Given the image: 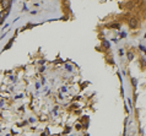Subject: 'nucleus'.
<instances>
[{
	"mask_svg": "<svg viewBox=\"0 0 146 136\" xmlns=\"http://www.w3.org/2000/svg\"><path fill=\"white\" fill-rule=\"evenodd\" d=\"M128 25H129L130 28H136L138 27V20L135 17H131L129 21H128Z\"/></svg>",
	"mask_w": 146,
	"mask_h": 136,
	"instance_id": "f257e3e1",
	"label": "nucleus"
},
{
	"mask_svg": "<svg viewBox=\"0 0 146 136\" xmlns=\"http://www.w3.org/2000/svg\"><path fill=\"white\" fill-rule=\"evenodd\" d=\"M10 4H11L10 0H3L1 1V10H6L10 6Z\"/></svg>",
	"mask_w": 146,
	"mask_h": 136,
	"instance_id": "f03ea898",
	"label": "nucleus"
},
{
	"mask_svg": "<svg viewBox=\"0 0 146 136\" xmlns=\"http://www.w3.org/2000/svg\"><path fill=\"white\" fill-rule=\"evenodd\" d=\"M126 56H128V60H133L134 59V54L131 52H128L126 53Z\"/></svg>",
	"mask_w": 146,
	"mask_h": 136,
	"instance_id": "7ed1b4c3",
	"label": "nucleus"
},
{
	"mask_svg": "<svg viewBox=\"0 0 146 136\" xmlns=\"http://www.w3.org/2000/svg\"><path fill=\"white\" fill-rule=\"evenodd\" d=\"M108 27H109V28H117V30H118V28L120 27V25H119V23H111Z\"/></svg>",
	"mask_w": 146,
	"mask_h": 136,
	"instance_id": "20e7f679",
	"label": "nucleus"
},
{
	"mask_svg": "<svg viewBox=\"0 0 146 136\" xmlns=\"http://www.w3.org/2000/svg\"><path fill=\"white\" fill-rule=\"evenodd\" d=\"M102 44H103V47H104V48H107V49L109 48V42H107V41H103V42H102Z\"/></svg>",
	"mask_w": 146,
	"mask_h": 136,
	"instance_id": "39448f33",
	"label": "nucleus"
},
{
	"mask_svg": "<svg viewBox=\"0 0 146 136\" xmlns=\"http://www.w3.org/2000/svg\"><path fill=\"white\" fill-rule=\"evenodd\" d=\"M131 83H133V86H134V87H136V85H138L136 79H131Z\"/></svg>",
	"mask_w": 146,
	"mask_h": 136,
	"instance_id": "423d86ee",
	"label": "nucleus"
},
{
	"mask_svg": "<svg viewBox=\"0 0 146 136\" xmlns=\"http://www.w3.org/2000/svg\"><path fill=\"white\" fill-rule=\"evenodd\" d=\"M75 129H76V130H81V129H82V125H81V124H76V125H75Z\"/></svg>",
	"mask_w": 146,
	"mask_h": 136,
	"instance_id": "0eeeda50",
	"label": "nucleus"
},
{
	"mask_svg": "<svg viewBox=\"0 0 146 136\" xmlns=\"http://www.w3.org/2000/svg\"><path fill=\"white\" fill-rule=\"evenodd\" d=\"M70 130H71V128H70V126H66V128H65V131H64V134H68V132H70Z\"/></svg>",
	"mask_w": 146,
	"mask_h": 136,
	"instance_id": "6e6552de",
	"label": "nucleus"
},
{
	"mask_svg": "<svg viewBox=\"0 0 146 136\" xmlns=\"http://www.w3.org/2000/svg\"><path fill=\"white\" fill-rule=\"evenodd\" d=\"M139 48H140V49H141V50H142V52H144V53H145V54H146V48H145V47H144V45H140V47H139Z\"/></svg>",
	"mask_w": 146,
	"mask_h": 136,
	"instance_id": "1a4fd4ad",
	"label": "nucleus"
},
{
	"mask_svg": "<svg viewBox=\"0 0 146 136\" xmlns=\"http://www.w3.org/2000/svg\"><path fill=\"white\" fill-rule=\"evenodd\" d=\"M65 68H66V70L71 71V66H70V65H65Z\"/></svg>",
	"mask_w": 146,
	"mask_h": 136,
	"instance_id": "9d476101",
	"label": "nucleus"
},
{
	"mask_svg": "<svg viewBox=\"0 0 146 136\" xmlns=\"http://www.w3.org/2000/svg\"><path fill=\"white\" fill-rule=\"evenodd\" d=\"M61 92H66V87H61Z\"/></svg>",
	"mask_w": 146,
	"mask_h": 136,
	"instance_id": "9b49d317",
	"label": "nucleus"
},
{
	"mask_svg": "<svg viewBox=\"0 0 146 136\" xmlns=\"http://www.w3.org/2000/svg\"><path fill=\"white\" fill-rule=\"evenodd\" d=\"M145 38H146V33H145Z\"/></svg>",
	"mask_w": 146,
	"mask_h": 136,
	"instance_id": "f8f14e48",
	"label": "nucleus"
}]
</instances>
